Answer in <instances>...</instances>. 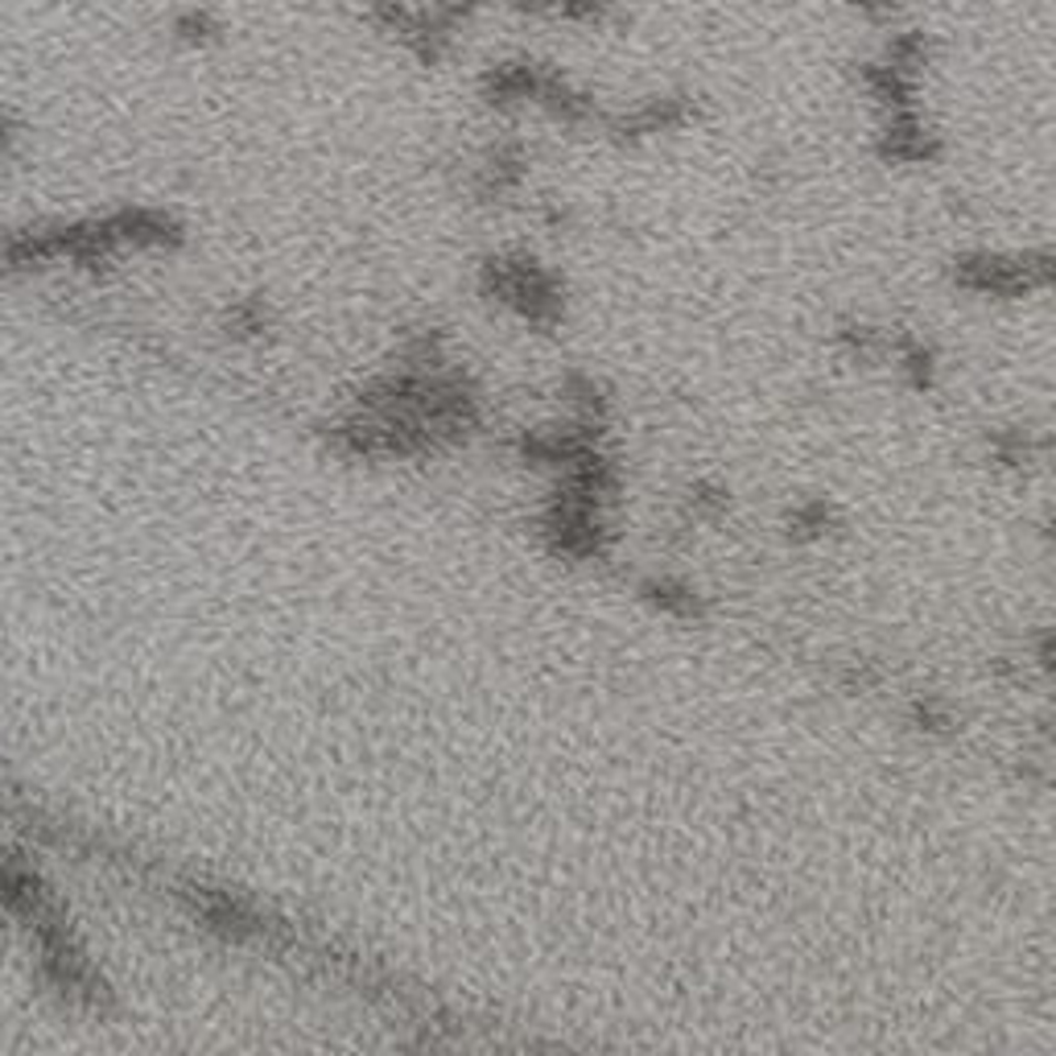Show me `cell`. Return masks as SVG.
Returning <instances> with one entry per match:
<instances>
[{
    "mask_svg": "<svg viewBox=\"0 0 1056 1056\" xmlns=\"http://www.w3.org/2000/svg\"><path fill=\"white\" fill-rule=\"evenodd\" d=\"M173 34L182 37V42H190V46H203V42H211V37L220 34V21L211 18L206 9H190V13H182V18L173 21Z\"/></svg>",
    "mask_w": 1056,
    "mask_h": 1056,
    "instance_id": "cell-1",
    "label": "cell"
}]
</instances>
